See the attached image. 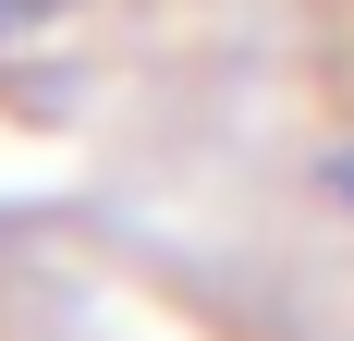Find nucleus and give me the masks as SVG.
Masks as SVG:
<instances>
[{"label":"nucleus","instance_id":"obj_1","mask_svg":"<svg viewBox=\"0 0 354 341\" xmlns=\"http://www.w3.org/2000/svg\"><path fill=\"white\" fill-rule=\"evenodd\" d=\"M49 12H73V0H0V37H25V25H49Z\"/></svg>","mask_w":354,"mask_h":341},{"label":"nucleus","instance_id":"obj_2","mask_svg":"<svg viewBox=\"0 0 354 341\" xmlns=\"http://www.w3.org/2000/svg\"><path fill=\"white\" fill-rule=\"evenodd\" d=\"M318 183H330V195H342V207H354V146H342V159H330V170H318Z\"/></svg>","mask_w":354,"mask_h":341}]
</instances>
